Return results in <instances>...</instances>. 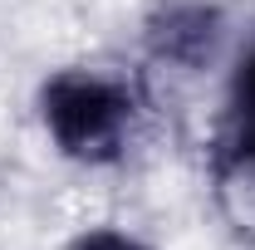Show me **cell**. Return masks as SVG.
Here are the masks:
<instances>
[{
  "label": "cell",
  "instance_id": "obj_1",
  "mask_svg": "<svg viewBox=\"0 0 255 250\" xmlns=\"http://www.w3.org/2000/svg\"><path fill=\"white\" fill-rule=\"evenodd\" d=\"M137 103L128 84L89 69H69L44 84V127L79 162H113L128 147Z\"/></svg>",
  "mask_w": 255,
  "mask_h": 250
},
{
  "label": "cell",
  "instance_id": "obj_2",
  "mask_svg": "<svg viewBox=\"0 0 255 250\" xmlns=\"http://www.w3.org/2000/svg\"><path fill=\"white\" fill-rule=\"evenodd\" d=\"M226 162L255 177V49L241 59L231 79V103H226V132H221Z\"/></svg>",
  "mask_w": 255,
  "mask_h": 250
},
{
  "label": "cell",
  "instance_id": "obj_3",
  "mask_svg": "<svg viewBox=\"0 0 255 250\" xmlns=\"http://www.w3.org/2000/svg\"><path fill=\"white\" fill-rule=\"evenodd\" d=\"M74 250H142L132 236H118V231H94V236H84Z\"/></svg>",
  "mask_w": 255,
  "mask_h": 250
}]
</instances>
